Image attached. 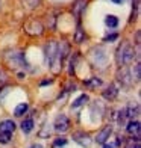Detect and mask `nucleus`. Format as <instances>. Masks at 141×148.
<instances>
[{"label": "nucleus", "mask_w": 141, "mask_h": 148, "mask_svg": "<svg viewBox=\"0 0 141 148\" xmlns=\"http://www.w3.org/2000/svg\"><path fill=\"white\" fill-rule=\"evenodd\" d=\"M133 58H135V50H133V47L129 44V42H123L122 45L117 49V53H115V60L120 66L123 65H127L131 64Z\"/></svg>", "instance_id": "obj_1"}, {"label": "nucleus", "mask_w": 141, "mask_h": 148, "mask_svg": "<svg viewBox=\"0 0 141 148\" xmlns=\"http://www.w3.org/2000/svg\"><path fill=\"white\" fill-rule=\"evenodd\" d=\"M46 64L49 65V66H53V65H56L55 68H53V71L58 73L59 71V62H58V42L55 41H50L49 44L46 45Z\"/></svg>", "instance_id": "obj_2"}, {"label": "nucleus", "mask_w": 141, "mask_h": 148, "mask_svg": "<svg viewBox=\"0 0 141 148\" xmlns=\"http://www.w3.org/2000/svg\"><path fill=\"white\" fill-rule=\"evenodd\" d=\"M5 60H6V64H8L11 68H14V70L28 66L26 59H24V53H21V51H9V53H6Z\"/></svg>", "instance_id": "obj_3"}, {"label": "nucleus", "mask_w": 141, "mask_h": 148, "mask_svg": "<svg viewBox=\"0 0 141 148\" xmlns=\"http://www.w3.org/2000/svg\"><path fill=\"white\" fill-rule=\"evenodd\" d=\"M73 140L75 142H77L80 147H85V148H90L91 147V138H90V134L88 133H85V132H76V133H73Z\"/></svg>", "instance_id": "obj_4"}, {"label": "nucleus", "mask_w": 141, "mask_h": 148, "mask_svg": "<svg viewBox=\"0 0 141 148\" xmlns=\"http://www.w3.org/2000/svg\"><path fill=\"white\" fill-rule=\"evenodd\" d=\"M55 130L59 133H65L67 130L70 129V121L65 115H58V118L55 119Z\"/></svg>", "instance_id": "obj_5"}, {"label": "nucleus", "mask_w": 141, "mask_h": 148, "mask_svg": "<svg viewBox=\"0 0 141 148\" xmlns=\"http://www.w3.org/2000/svg\"><path fill=\"white\" fill-rule=\"evenodd\" d=\"M117 77H118V80H120L123 85H132V83H133L132 73H131V70H127V68L120 70V71L117 73Z\"/></svg>", "instance_id": "obj_6"}, {"label": "nucleus", "mask_w": 141, "mask_h": 148, "mask_svg": "<svg viewBox=\"0 0 141 148\" xmlns=\"http://www.w3.org/2000/svg\"><path fill=\"white\" fill-rule=\"evenodd\" d=\"M111 133H112V127H111V125H106L102 132L97 133V136H96V142H97V144H106V140L109 139Z\"/></svg>", "instance_id": "obj_7"}, {"label": "nucleus", "mask_w": 141, "mask_h": 148, "mask_svg": "<svg viewBox=\"0 0 141 148\" xmlns=\"http://www.w3.org/2000/svg\"><path fill=\"white\" fill-rule=\"evenodd\" d=\"M15 130V123L12 119H5L0 123V132L3 133H14Z\"/></svg>", "instance_id": "obj_8"}, {"label": "nucleus", "mask_w": 141, "mask_h": 148, "mask_svg": "<svg viewBox=\"0 0 141 148\" xmlns=\"http://www.w3.org/2000/svg\"><path fill=\"white\" fill-rule=\"evenodd\" d=\"M140 113V106L137 104V103H131L129 106L124 109V115L127 116V118H131V119H133L137 115Z\"/></svg>", "instance_id": "obj_9"}, {"label": "nucleus", "mask_w": 141, "mask_h": 148, "mask_svg": "<svg viewBox=\"0 0 141 148\" xmlns=\"http://www.w3.org/2000/svg\"><path fill=\"white\" fill-rule=\"evenodd\" d=\"M103 98H106V100H114L117 95H118V89H117V86L115 85H109L108 88H106L105 91H103Z\"/></svg>", "instance_id": "obj_10"}, {"label": "nucleus", "mask_w": 141, "mask_h": 148, "mask_svg": "<svg viewBox=\"0 0 141 148\" xmlns=\"http://www.w3.org/2000/svg\"><path fill=\"white\" fill-rule=\"evenodd\" d=\"M126 130L129 132L131 134H135L137 138H140V123L138 121H131V123L127 124Z\"/></svg>", "instance_id": "obj_11"}, {"label": "nucleus", "mask_w": 141, "mask_h": 148, "mask_svg": "<svg viewBox=\"0 0 141 148\" xmlns=\"http://www.w3.org/2000/svg\"><path fill=\"white\" fill-rule=\"evenodd\" d=\"M105 24L108 26L109 29H115L117 26H118V18L115 15H108L105 18Z\"/></svg>", "instance_id": "obj_12"}, {"label": "nucleus", "mask_w": 141, "mask_h": 148, "mask_svg": "<svg viewBox=\"0 0 141 148\" xmlns=\"http://www.w3.org/2000/svg\"><path fill=\"white\" fill-rule=\"evenodd\" d=\"M86 101H88V95H86V94H84V95L77 97V98L75 100V101H73V104H71V109H76V107L84 106Z\"/></svg>", "instance_id": "obj_13"}, {"label": "nucleus", "mask_w": 141, "mask_h": 148, "mask_svg": "<svg viewBox=\"0 0 141 148\" xmlns=\"http://www.w3.org/2000/svg\"><path fill=\"white\" fill-rule=\"evenodd\" d=\"M33 129V119L32 118H28V119H24L23 123H21V130L23 133H30Z\"/></svg>", "instance_id": "obj_14"}, {"label": "nucleus", "mask_w": 141, "mask_h": 148, "mask_svg": "<svg viewBox=\"0 0 141 148\" xmlns=\"http://www.w3.org/2000/svg\"><path fill=\"white\" fill-rule=\"evenodd\" d=\"M26 112H28V104H26V103H20L14 109V115L15 116H23Z\"/></svg>", "instance_id": "obj_15"}, {"label": "nucleus", "mask_w": 141, "mask_h": 148, "mask_svg": "<svg viewBox=\"0 0 141 148\" xmlns=\"http://www.w3.org/2000/svg\"><path fill=\"white\" fill-rule=\"evenodd\" d=\"M84 85L88 86V88H96V86H100V85H102V80L97 79V77H93L91 80H85Z\"/></svg>", "instance_id": "obj_16"}, {"label": "nucleus", "mask_w": 141, "mask_h": 148, "mask_svg": "<svg viewBox=\"0 0 141 148\" xmlns=\"http://www.w3.org/2000/svg\"><path fill=\"white\" fill-rule=\"evenodd\" d=\"M12 139V133H3L0 132V144H9Z\"/></svg>", "instance_id": "obj_17"}, {"label": "nucleus", "mask_w": 141, "mask_h": 148, "mask_svg": "<svg viewBox=\"0 0 141 148\" xmlns=\"http://www.w3.org/2000/svg\"><path fill=\"white\" fill-rule=\"evenodd\" d=\"M117 38H118V33H111V35L105 36V39H103V41H106V42H112V41H115Z\"/></svg>", "instance_id": "obj_18"}, {"label": "nucleus", "mask_w": 141, "mask_h": 148, "mask_svg": "<svg viewBox=\"0 0 141 148\" xmlns=\"http://www.w3.org/2000/svg\"><path fill=\"white\" fill-rule=\"evenodd\" d=\"M64 145H67V139H64V138L56 139L55 144H53V147H64Z\"/></svg>", "instance_id": "obj_19"}, {"label": "nucleus", "mask_w": 141, "mask_h": 148, "mask_svg": "<svg viewBox=\"0 0 141 148\" xmlns=\"http://www.w3.org/2000/svg\"><path fill=\"white\" fill-rule=\"evenodd\" d=\"M6 80H8V77H6L5 71H2V70H0V86H3V85L6 83Z\"/></svg>", "instance_id": "obj_20"}, {"label": "nucleus", "mask_w": 141, "mask_h": 148, "mask_svg": "<svg viewBox=\"0 0 141 148\" xmlns=\"http://www.w3.org/2000/svg\"><path fill=\"white\" fill-rule=\"evenodd\" d=\"M140 70H141V66H140V64H137L135 65V80H140V77H141Z\"/></svg>", "instance_id": "obj_21"}, {"label": "nucleus", "mask_w": 141, "mask_h": 148, "mask_svg": "<svg viewBox=\"0 0 141 148\" xmlns=\"http://www.w3.org/2000/svg\"><path fill=\"white\" fill-rule=\"evenodd\" d=\"M82 39H84L82 30H80V29H77V33H76V41H77V42H82Z\"/></svg>", "instance_id": "obj_22"}, {"label": "nucleus", "mask_w": 141, "mask_h": 148, "mask_svg": "<svg viewBox=\"0 0 141 148\" xmlns=\"http://www.w3.org/2000/svg\"><path fill=\"white\" fill-rule=\"evenodd\" d=\"M103 148H117L115 144H103Z\"/></svg>", "instance_id": "obj_23"}, {"label": "nucleus", "mask_w": 141, "mask_h": 148, "mask_svg": "<svg viewBox=\"0 0 141 148\" xmlns=\"http://www.w3.org/2000/svg\"><path fill=\"white\" fill-rule=\"evenodd\" d=\"M111 2H114V3H117V5H122L124 0H111Z\"/></svg>", "instance_id": "obj_24"}, {"label": "nucleus", "mask_w": 141, "mask_h": 148, "mask_svg": "<svg viewBox=\"0 0 141 148\" xmlns=\"http://www.w3.org/2000/svg\"><path fill=\"white\" fill-rule=\"evenodd\" d=\"M49 83H52V80H44V82H41V86H44V85H49Z\"/></svg>", "instance_id": "obj_25"}, {"label": "nucleus", "mask_w": 141, "mask_h": 148, "mask_svg": "<svg viewBox=\"0 0 141 148\" xmlns=\"http://www.w3.org/2000/svg\"><path fill=\"white\" fill-rule=\"evenodd\" d=\"M137 44H140V32H137Z\"/></svg>", "instance_id": "obj_26"}, {"label": "nucleus", "mask_w": 141, "mask_h": 148, "mask_svg": "<svg viewBox=\"0 0 141 148\" xmlns=\"http://www.w3.org/2000/svg\"><path fill=\"white\" fill-rule=\"evenodd\" d=\"M30 148H43V147H41V145H32Z\"/></svg>", "instance_id": "obj_27"}]
</instances>
